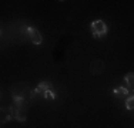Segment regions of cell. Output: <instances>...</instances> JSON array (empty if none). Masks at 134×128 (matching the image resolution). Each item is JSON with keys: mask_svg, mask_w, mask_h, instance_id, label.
Wrapping results in <instances>:
<instances>
[{"mask_svg": "<svg viewBox=\"0 0 134 128\" xmlns=\"http://www.w3.org/2000/svg\"><path fill=\"white\" fill-rule=\"evenodd\" d=\"M127 94H129V90L124 88V87L114 88V95H116L117 98H124V97H127Z\"/></svg>", "mask_w": 134, "mask_h": 128, "instance_id": "obj_5", "label": "cell"}, {"mask_svg": "<svg viewBox=\"0 0 134 128\" xmlns=\"http://www.w3.org/2000/svg\"><path fill=\"white\" fill-rule=\"evenodd\" d=\"M124 80H126V83H127V87L134 91V73H129V74H126Z\"/></svg>", "mask_w": 134, "mask_h": 128, "instance_id": "obj_6", "label": "cell"}, {"mask_svg": "<svg viewBox=\"0 0 134 128\" xmlns=\"http://www.w3.org/2000/svg\"><path fill=\"white\" fill-rule=\"evenodd\" d=\"M50 90H52V84H50L49 81H41L40 84L36 87V90L31 92V97H36L37 94H41L44 97V95H46V92L50 91Z\"/></svg>", "mask_w": 134, "mask_h": 128, "instance_id": "obj_3", "label": "cell"}, {"mask_svg": "<svg viewBox=\"0 0 134 128\" xmlns=\"http://www.w3.org/2000/svg\"><path fill=\"white\" fill-rule=\"evenodd\" d=\"M44 98H47V100H56V92L50 90V91H47V92H46Z\"/></svg>", "mask_w": 134, "mask_h": 128, "instance_id": "obj_8", "label": "cell"}, {"mask_svg": "<svg viewBox=\"0 0 134 128\" xmlns=\"http://www.w3.org/2000/svg\"><path fill=\"white\" fill-rule=\"evenodd\" d=\"M12 114L17 121H26V104L23 98L14 97V105H12Z\"/></svg>", "mask_w": 134, "mask_h": 128, "instance_id": "obj_1", "label": "cell"}, {"mask_svg": "<svg viewBox=\"0 0 134 128\" xmlns=\"http://www.w3.org/2000/svg\"><path fill=\"white\" fill-rule=\"evenodd\" d=\"M126 107H127V110H134V95H131V97L127 98Z\"/></svg>", "mask_w": 134, "mask_h": 128, "instance_id": "obj_7", "label": "cell"}, {"mask_svg": "<svg viewBox=\"0 0 134 128\" xmlns=\"http://www.w3.org/2000/svg\"><path fill=\"white\" fill-rule=\"evenodd\" d=\"M27 33H29V37H30V40H31V43H33V44H41L43 37H41L40 31L37 30V28L29 27L27 28Z\"/></svg>", "mask_w": 134, "mask_h": 128, "instance_id": "obj_4", "label": "cell"}, {"mask_svg": "<svg viewBox=\"0 0 134 128\" xmlns=\"http://www.w3.org/2000/svg\"><path fill=\"white\" fill-rule=\"evenodd\" d=\"M91 33L94 38H100L107 33V26L103 20H94L91 23Z\"/></svg>", "mask_w": 134, "mask_h": 128, "instance_id": "obj_2", "label": "cell"}]
</instances>
